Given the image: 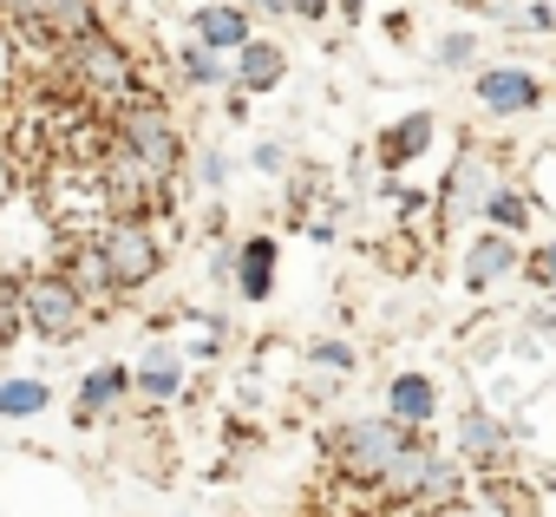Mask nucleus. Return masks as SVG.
I'll return each instance as SVG.
<instances>
[{
    "label": "nucleus",
    "instance_id": "4468645a",
    "mask_svg": "<svg viewBox=\"0 0 556 517\" xmlns=\"http://www.w3.org/2000/svg\"><path fill=\"white\" fill-rule=\"evenodd\" d=\"M432 413H439V387H432L426 374H393V380H387V419H400V426H432Z\"/></svg>",
    "mask_w": 556,
    "mask_h": 517
},
{
    "label": "nucleus",
    "instance_id": "2eb2a0df",
    "mask_svg": "<svg viewBox=\"0 0 556 517\" xmlns=\"http://www.w3.org/2000/svg\"><path fill=\"white\" fill-rule=\"evenodd\" d=\"M504 452H510V432H504L491 413H478V406H471V413L458 419V458H465V465H478V471H491Z\"/></svg>",
    "mask_w": 556,
    "mask_h": 517
},
{
    "label": "nucleus",
    "instance_id": "9d476101",
    "mask_svg": "<svg viewBox=\"0 0 556 517\" xmlns=\"http://www.w3.org/2000/svg\"><path fill=\"white\" fill-rule=\"evenodd\" d=\"M131 393L151 400V406H170V400L184 393V354H177L170 341H151L144 361L131 367Z\"/></svg>",
    "mask_w": 556,
    "mask_h": 517
},
{
    "label": "nucleus",
    "instance_id": "c756f323",
    "mask_svg": "<svg viewBox=\"0 0 556 517\" xmlns=\"http://www.w3.org/2000/svg\"><path fill=\"white\" fill-rule=\"evenodd\" d=\"M426 517H478L465 497H445V504H426Z\"/></svg>",
    "mask_w": 556,
    "mask_h": 517
},
{
    "label": "nucleus",
    "instance_id": "ddd939ff",
    "mask_svg": "<svg viewBox=\"0 0 556 517\" xmlns=\"http://www.w3.org/2000/svg\"><path fill=\"white\" fill-rule=\"evenodd\" d=\"M190 34H197V47H210V53H236V47L249 40V8H242V0H210V8L190 14Z\"/></svg>",
    "mask_w": 556,
    "mask_h": 517
},
{
    "label": "nucleus",
    "instance_id": "f8f14e48",
    "mask_svg": "<svg viewBox=\"0 0 556 517\" xmlns=\"http://www.w3.org/2000/svg\"><path fill=\"white\" fill-rule=\"evenodd\" d=\"M118 400H131V367H118V361H105V367H92L86 380H79V400H73V426H99Z\"/></svg>",
    "mask_w": 556,
    "mask_h": 517
},
{
    "label": "nucleus",
    "instance_id": "6ab92c4d",
    "mask_svg": "<svg viewBox=\"0 0 556 517\" xmlns=\"http://www.w3.org/2000/svg\"><path fill=\"white\" fill-rule=\"evenodd\" d=\"M170 73L184 79V86H197V92H216V86H229V66H223V53H210V47H184L177 60H170Z\"/></svg>",
    "mask_w": 556,
    "mask_h": 517
},
{
    "label": "nucleus",
    "instance_id": "5701e85b",
    "mask_svg": "<svg viewBox=\"0 0 556 517\" xmlns=\"http://www.w3.org/2000/svg\"><path fill=\"white\" fill-rule=\"evenodd\" d=\"M308 361H315V367H328V374H354V348H348V341H315V348H308Z\"/></svg>",
    "mask_w": 556,
    "mask_h": 517
},
{
    "label": "nucleus",
    "instance_id": "7ed1b4c3",
    "mask_svg": "<svg viewBox=\"0 0 556 517\" xmlns=\"http://www.w3.org/2000/svg\"><path fill=\"white\" fill-rule=\"evenodd\" d=\"M86 321H92V308L79 302V289H73L53 263L21 276V328H27V335H40L47 348H73V341L86 335Z\"/></svg>",
    "mask_w": 556,
    "mask_h": 517
},
{
    "label": "nucleus",
    "instance_id": "a878e982",
    "mask_svg": "<svg viewBox=\"0 0 556 517\" xmlns=\"http://www.w3.org/2000/svg\"><path fill=\"white\" fill-rule=\"evenodd\" d=\"M282 164H289V144H275V138L255 144V171H262V177H282Z\"/></svg>",
    "mask_w": 556,
    "mask_h": 517
},
{
    "label": "nucleus",
    "instance_id": "f257e3e1",
    "mask_svg": "<svg viewBox=\"0 0 556 517\" xmlns=\"http://www.w3.org/2000/svg\"><path fill=\"white\" fill-rule=\"evenodd\" d=\"M53 66L66 73V86L73 92H86L92 105H118L144 73H138V60H131V47L99 21V27H86V34H73L60 53H53Z\"/></svg>",
    "mask_w": 556,
    "mask_h": 517
},
{
    "label": "nucleus",
    "instance_id": "4be33fe9",
    "mask_svg": "<svg viewBox=\"0 0 556 517\" xmlns=\"http://www.w3.org/2000/svg\"><path fill=\"white\" fill-rule=\"evenodd\" d=\"M465 491V471L452 465V458H432V478H426V497L419 504H445V497H458Z\"/></svg>",
    "mask_w": 556,
    "mask_h": 517
},
{
    "label": "nucleus",
    "instance_id": "a211bd4d",
    "mask_svg": "<svg viewBox=\"0 0 556 517\" xmlns=\"http://www.w3.org/2000/svg\"><path fill=\"white\" fill-rule=\"evenodd\" d=\"M47 406H53V380H40V374H8L0 380V419H34Z\"/></svg>",
    "mask_w": 556,
    "mask_h": 517
},
{
    "label": "nucleus",
    "instance_id": "cd10ccee",
    "mask_svg": "<svg viewBox=\"0 0 556 517\" xmlns=\"http://www.w3.org/2000/svg\"><path fill=\"white\" fill-rule=\"evenodd\" d=\"M249 21H289V0H242Z\"/></svg>",
    "mask_w": 556,
    "mask_h": 517
},
{
    "label": "nucleus",
    "instance_id": "39448f33",
    "mask_svg": "<svg viewBox=\"0 0 556 517\" xmlns=\"http://www.w3.org/2000/svg\"><path fill=\"white\" fill-rule=\"evenodd\" d=\"M53 269L79 289V302L92 308V315H112L125 295H118V282H112V269H105V255H99V242L92 236H60V249H53Z\"/></svg>",
    "mask_w": 556,
    "mask_h": 517
},
{
    "label": "nucleus",
    "instance_id": "dca6fc26",
    "mask_svg": "<svg viewBox=\"0 0 556 517\" xmlns=\"http://www.w3.org/2000/svg\"><path fill=\"white\" fill-rule=\"evenodd\" d=\"M478 216H484V223H491V229H504V236H523V229H530V223H536V197H530V190H523V184H504V177H497V184H491V197H484V210H478Z\"/></svg>",
    "mask_w": 556,
    "mask_h": 517
},
{
    "label": "nucleus",
    "instance_id": "0eeeda50",
    "mask_svg": "<svg viewBox=\"0 0 556 517\" xmlns=\"http://www.w3.org/2000/svg\"><path fill=\"white\" fill-rule=\"evenodd\" d=\"M536 99H543V86H536L523 66H484V73H478V105H484L491 118H523Z\"/></svg>",
    "mask_w": 556,
    "mask_h": 517
},
{
    "label": "nucleus",
    "instance_id": "c85d7f7f",
    "mask_svg": "<svg viewBox=\"0 0 556 517\" xmlns=\"http://www.w3.org/2000/svg\"><path fill=\"white\" fill-rule=\"evenodd\" d=\"M523 27L530 34H556V8H543V0H536V8H523Z\"/></svg>",
    "mask_w": 556,
    "mask_h": 517
},
{
    "label": "nucleus",
    "instance_id": "f3484780",
    "mask_svg": "<svg viewBox=\"0 0 556 517\" xmlns=\"http://www.w3.org/2000/svg\"><path fill=\"white\" fill-rule=\"evenodd\" d=\"M426 144H432V112H406V118L380 138V164H387V171H406Z\"/></svg>",
    "mask_w": 556,
    "mask_h": 517
},
{
    "label": "nucleus",
    "instance_id": "bb28decb",
    "mask_svg": "<svg viewBox=\"0 0 556 517\" xmlns=\"http://www.w3.org/2000/svg\"><path fill=\"white\" fill-rule=\"evenodd\" d=\"M328 14H334V0H289V21H308V27H315V21H328Z\"/></svg>",
    "mask_w": 556,
    "mask_h": 517
},
{
    "label": "nucleus",
    "instance_id": "f03ea898",
    "mask_svg": "<svg viewBox=\"0 0 556 517\" xmlns=\"http://www.w3.org/2000/svg\"><path fill=\"white\" fill-rule=\"evenodd\" d=\"M92 242H99V255H105V269H112V282H118L125 302L144 295L164 276V236L151 229V216H105L92 229Z\"/></svg>",
    "mask_w": 556,
    "mask_h": 517
},
{
    "label": "nucleus",
    "instance_id": "b1692460",
    "mask_svg": "<svg viewBox=\"0 0 556 517\" xmlns=\"http://www.w3.org/2000/svg\"><path fill=\"white\" fill-rule=\"evenodd\" d=\"M465 60H478V40L471 34H445L439 40V66H465Z\"/></svg>",
    "mask_w": 556,
    "mask_h": 517
},
{
    "label": "nucleus",
    "instance_id": "9b49d317",
    "mask_svg": "<svg viewBox=\"0 0 556 517\" xmlns=\"http://www.w3.org/2000/svg\"><path fill=\"white\" fill-rule=\"evenodd\" d=\"M517 236H504V229H484V236H471V249H465V289H491V282H504V276H517Z\"/></svg>",
    "mask_w": 556,
    "mask_h": 517
},
{
    "label": "nucleus",
    "instance_id": "423d86ee",
    "mask_svg": "<svg viewBox=\"0 0 556 517\" xmlns=\"http://www.w3.org/2000/svg\"><path fill=\"white\" fill-rule=\"evenodd\" d=\"M491 184H497V171H491V151L465 144V151H458V164L445 171V190H439V229H445V223H465V216H478V210H484V197H491Z\"/></svg>",
    "mask_w": 556,
    "mask_h": 517
},
{
    "label": "nucleus",
    "instance_id": "393cba45",
    "mask_svg": "<svg viewBox=\"0 0 556 517\" xmlns=\"http://www.w3.org/2000/svg\"><path fill=\"white\" fill-rule=\"evenodd\" d=\"M197 184H203V190H223V184H229V157H223V151H203V157H197Z\"/></svg>",
    "mask_w": 556,
    "mask_h": 517
},
{
    "label": "nucleus",
    "instance_id": "20e7f679",
    "mask_svg": "<svg viewBox=\"0 0 556 517\" xmlns=\"http://www.w3.org/2000/svg\"><path fill=\"white\" fill-rule=\"evenodd\" d=\"M406 432H419V426H400V419H341L334 432H328V458H334V471L348 478V484H361V491H374L380 484V471L393 465V452L406 445Z\"/></svg>",
    "mask_w": 556,
    "mask_h": 517
},
{
    "label": "nucleus",
    "instance_id": "6e6552de",
    "mask_svg": "<svg viewBox=\"0 0 556 517\" xmlns=\"http://www.w3.org/2000/svg\"><path fill=\"white\" fill-rule=\"evenodd\" d=\"M275 263H282L275 236H242V242H236V263H229L236 295H242V302H268V295H275Z\"/></svg>",
    "mask_w": 556,
    "mask_h": 517
},
{
    "label": "nucleus",
    "instance_id": "7c9ffc66",
    "mask_svg": "<svg viewBox=\"0 0 556 517\" xmlns=\"http://www.w3.org/2000/svg\"><path fill=\"white\" fill-rule=\"evenodd\" d=\"M334 14H341V21H361V14H367V0H334Z\"/></svg>",
    "mask_w": 556,
    "mask_h": 517
},
{
    "label": "nucleus",
    "instance_id": "1a4fd4ad",
    "mask_svg": "<svg viewBox=\"0 0 556 517\" xmlns=\"http://www.w3.org/2000/svg\"><path fill=\"white\" fill-rule=\"evenodd\" d=\"M289 79V53L282 47H275V40H242L236 47V66H229V86L236 92H275V86H282Z\"/></svg>",
    "mask_w": 556,
    "mask_h": 517
},
{
    "label": "nucleus",
    "instance_id": "aec40b11",
    "mask_svg": "<svg viewBox=\"0 0 556 517\" xmlns=\"http://www.w3.org/2000/svg\"><path fill=\"white\" fill-rule=\"evenodd\" d=\"M484 497H491L504 517H536V491H530L523 478H504V471H491V478H484Z\"/></svg>",
    "mask_w": 556,
    "mask_h": 517
},
{
    "label": "nucleus",
    "instance_id": "412c9836",
    "mask_svg": "<svg viewBox=\"0 0 556 517\" xmlns=\"http://www.w3.org/2000/svg\"><path fill=\"white\" fill-rule=\"evenodd\" d=\"M523 276H530V289H543V295H556V236H543L523 263H517Z\"/></svg>",
    "mask_w": 556,
    "mask_h": 517
}]
</instances>
